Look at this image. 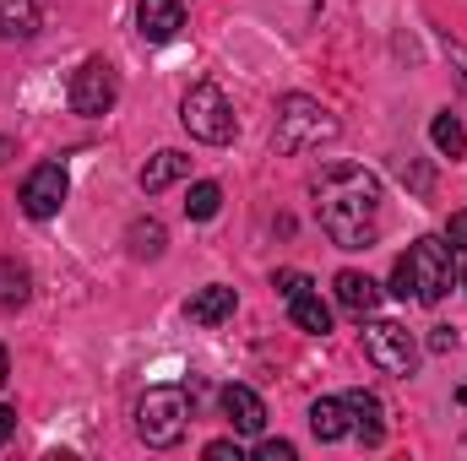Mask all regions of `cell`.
I'll return each instance as SVG.
<instances>
[{
  "label": "cell",
  "instance_id": "6da1fadb",
  "mask_svg": "<svg viewBox=\"0 0 467 461\" xmlns=\"http://www.w3.org/2000/svg\"><path fill=\"white\" fill-rule=\"evenodd\" d=\"M316 212L321 229L337 250H369L380 233V185L375 174L353 169V163H332L316 179Z\"/></svg>",
  "mask_w": 467,
  "mask_h": 461
},
{
  "label": "cell",
  "instance_id": "7a4b0ae2",
  "mask_svg": "<svg viewBox=\"0 0 467 461\" xmlns=\"http://www.w3.org/2000/svg\"><path fill=\"white\" fill-rule=\"evenodd\" d=\"M457 282V261L441 239H419L408 244V255H397L391 266V293L397 299H413V304H441Z\"/></svg>",
  "mask_w": 467,
  "mask_h": 461
},
{
  "label": "cell",
  "instance_id": "3957f363",
  "mask_svg": "<svg viewBox=\"0 0 467 461\" xmlns=\"http://www.w3.org/2000/svg\"><path fill=\"white\" fill-rule=\"evenodd\" d=\"M337 115L321 104V98H305V93H283L277 98V125H272V141H277V152H310V147H321V141H337Z\"/></svg>",
  "mask_w": 467,
  "mask_h": 461
},
{
  "label": "cell",
  "instance_id": "277c9868",
  "mask_svg": "<svg viewBox=\"0 0 467 461\" xmlns=\"http://www.w3.org/2000/svg\"><path fill=\"white\" fill-rule=\"evenodd\" d=\"M191 429V396L180 385H147L136 402V435L152 451H174Z\"/></svg>",
  "mask_w": 467,
  "mask_h": 461
},
{
  "label": "cell",
  "instance_id": "5b68a950",
  "mask_svg": "<svg viewBox=\"0 0 467 461\" xmlns=\"http://www.w3.org/2000/svg\"><path fill=\"white\" fill-rule=\"evenodd\" d=\"M180 119H185V130H191L196 141H207V147H223V141H234V130H239L229 93H223L218 82H196V87L185 93V104H180Z\"/></svg>",
  "mask_w": 467,
  "mask_h": 461
},
{
  "label": "cell",
  "instance_id": "8992f818",
  "mask_svg": "<svg viewBox=\"0 0 467 461\" xmlns=\"http://www.w3.org/2000/svg\"><path fill=\"white\" fill-rule=\"evenodd\" d=\"M364 358H369L380 374L408 380L413 364H419V347L408 337V326H397V321H369V326H364Z\"/></svg>",
  "mask_w": 467,
  "mask_h": 461
},
{
  "label": "cell",
  "instance_id": "52a82bcc",
  "mask_svg": "<svg viewBox=\"0 0 467 461\" xmlns=\"http://www.w3.org/2000/svg\"><path fill=\"white\" fill-rule=\"evenodd\" d=\"M115 98H119L115 66H109L104 55L82 60V66H77V77H71V109H77V115H88V119H99V115H109V109H115Z\"/></svg>",
  "mask_w": 467,
  "mask_h": 461
},
{
  "label": "cell",
  "instance_id": "ba28073f",
  "mask_svg": "<svg viewBox=\"0 0 467 461\" xmlns=\"http://www.w3.org/2000/svg\"><path fill=\"white\" fill-rule=\"evenodd\" d=\"M66 190H71V185H66V169H60V163H38V169L22 179V212L44 223V218H55V212L66 207Z\"/></svg>",
  "mask_w": 467,
  "mask_h": 461
},
{
  "label": "cell",
  "instance_id": "9c48e42d",
  "mask_svg": "<svg viewBox=\"0 0 467 461\" xmlns=\"http://www.w3.org/2000/svg\"><path fill=\"white\" fill-rule=\"evenodd\" d=\"M136 27H141L147 44H169L185 27V11H180V0H141L136 5Z\"/></svg>",
  "mask_w": 467,
  "mask_h": 461
},
{
  "label": "cell",
  "instance_id": "30bf717a",
  "mask_svg": "<svg viewBox=\"0 0 467 461\" xmlns=\"http://www.w3.org/2000/svg\"><path fill=\"white\" fill-rule=\"evenodd\" d=\"M223 418L234 424V435H261L266 429V402L250 385H229L223 391Z\"/></svg>",
  "mask_w": 467,
  "mask_h": 461
},
{
  "label": "cell",
  "instance_id": "8fae6325",
  "mask_svg": "<svg viewBox=\"0 0 467 461\" xmlns=\"http://www.w3.org/2000/svg\"><path fill=\"white\" fill-rule=\"evenodd\" d=\"M343 402H348L353 435H358L364 446H380V440H386V407H380V396H369V391H348Z\"/></svg>",
  "mask_w": 467,
  "mask_h": 461
},
{
  "label": "cell",
  "instance_id": "7c38bea8",
  "mask_svg": "<svg viewBox=\"0 0 467 461\" xmlns=\"http://www.w3.org/2000/svg\"><path fill=\"white\" fill-rule=\"evenodd\" d=\"M234 304H239V293L223 288V282H213V288H202V293L185 304V315H191L196 326H223V321L234 315Z\"/></svg>",
  "mask_w": 467,
  "mask_h": 461
},
{
  "label": "cell",
  "instance_id": "4fadbf2b",
  "mask_svg": "<svg viewBox=\"0 0 467 461\" xmlns=\"http://www.w3.org/2000/svg\"><path fill=\"white\" fill-rule=\"evenodd\" d=\"M191 174V158L185 152H174V147H163V152H152L147 158V169H141V190L147 196H158V190H169L174 179H185Z\"/></svg>",
  "mask_w": 467,
  "mask_h": 461
},
{
  "label": "cell",
  "instance_id": "5bb4252c",
  "mask_svg": "<svg viewBox=\"0 0 467 461\" xmlns=\"http://www.w3.org/2000/svg\"><path fill=\"white\" fill-rule=\"evenodd\" d=\"M337 304L343 310H353V315H369L375 304H380V282L375 277H364V271H337Z\"/></svg>",
  "mask_w": 467,
  "mask_h": 461
},
{
  "label": "cell",
  "instance_id": "9a60e30c",
  "mask_svg": "<svg viewBox=\"0 0 467 461\" xmlns=\"http://www.w3.org/2000/svg\"><path fill=\"white\" fill-rule=\"evenodd\" d=\"M310 429H316V440H343V435H353L348 402H343V396H321V402L310 407Z\"/></svg>",
  "mask_w": 467,
  "mask_h": 461
},
{
  "label": "cell",
  "instance_id": "2e32d148",
  "mask_svg": "<svg viewBox=\"0 0 467 461\" xmlns=\"http://www.w3.org/2000/svg\"><path fill=\"white\" fill-rule=\"evenodd\" d=\"M288 315H294V326H299V332H310V337H327V332H332V310L321 304V293H316V288L294 293V299H288Z\"/></svg>",
  "mask_w": 467,
  "mask_h": 461
},
{
  "label": "cell",
  "instance_id": "e0dca14e",
  "mask_svg": "<svg viewBox=\"0 0 467 461\" xmlns=\"http://www.w3.org/2000/svg\"><path fill=\"white\" fill-rule=\"evenodd\" d=\"M38 27V0H0V38H33Z\"/></svg>",
  "mask_w": 467,
  "mask_h": 461
},
{
  "label": "cell",
  "instance_id": "ac0fdd59",
  "mask_svg": "<svg viewBox=\"0 0 467 461\" xmlns=\"http://www.w3.org/2000/svg\"><path fill=\"white\" fill-rule=\"evenodd\" d=\"M430 141L441 147V158H462V152H467V130H462V119L451 115V109H446V115H435V125H430Z\"/></svg>",
  "mask_w": 467,
  "mask_h": 461
},
{
  "label": "cell",
  "instance_id": "d6986e66",
  "mask_svg": "<svg viewBox=\"0 0 467 461\" xmlns=\"http://www.w3.org/2000/svg\"><path fill=\"white\" fill-rule=\"evenodd\" d=\"M27 304V266L0 261V310H22Z\"/></svg>",
  "mask_w": 467,
  "mask_h": 461
},
{
  "label": "cell",
  "instance_id": "ffe728a7",
  "mask_svg": "<svg viewBox=\"0 0 467 461\" xmlns=\"http://www.w3.org/2000/svg\"><path fill=\"white\" fill-rule=\"evenodd\" d=\"M218 207H223V190H218L213 179H202V185H191V196H185V218H196V223H207V218H218Z\"/></svg>",
  "mask_w": 467,
  "mask_h": 461
},
{
  "label": "cell",
  "instance_id": "44dd1931",
  "mask_svg": "<svg viewBox=\"0 0 467 461\" xmlns=\"http://www.w3.org/2000/svg\"><path fill=\"white\" fill-rule=\"evenodd\" d=\"M130 255L158 261L163 255V223H130Z\"/></svg>",
  "mask_w": 467,
  "mask_h": 461
},
{
  "label": "cell",
  "instance_id": "7402d4cb",
  "mask_svg": "<svg viewBox=\"0 0 467 461\" xmlns=\"http://www.w3.org/2000/svg\"><path fill=\"white\" fill-rule=\"evenodd\" d=\"M446 250H451L457 271L467 277V212H451V223H446Z\"/></svg>",
  "mask_w": 467,
  "mask_h": 461
},
{
  "label": "cell",
  "instance_id": "603a6c76",
  "mask_svg": "<svg viewBox=\"0 0 467 461\" xmlns=\"http://www.w3.org/2000/svg\"><path fill=\"white\" fill-rule=\"evenodd\" d=\"M272 288H277L283 299H294V293H305V288H316V282H310L305 271H277V277H272Z\"/></svg>",
  "mask_w": 467,
  "mask_h": 461
},
{
  "label": "cell",
  "instance_id": "cb8c5ba5",
  "mask_svg": "<svg viewBox=\"0 0 467 461\" xmlns=\"http://www.w3.org/2000/svg\"><path fill=\"white\" fill-rule=\"evenodd\" d=\"M261 461H294V446L288 440H261V451H255Z\"/></svg>",
  "mask_w": 467,
  "mask_h": 461
},
{
  "label": "cell",
  "instance_id": "d4e9b609",
  "mask_svg": "<svg viewBox=\"0 0 467 461\" xmlns=\"http://www.w3.org/2000/svg\"><path fill=\"white\" fill-rule=\"evenodd\" d=\"M207 461H239V440H213L207 446Z\"/></svg>",
  "mask_w": 467,
  "mask_h": 461
},
{
  "label": "cell",
  "instance_id": "484cf974",
  "mask_svg": "<svg viewBox=\"0 0 467 461\" xmlns=\"http://www.w3.org/2000/svg\"><path fill=\"white\" fill-rule=\"evenodd\" d=\"M430 347H435V353H451V347H457V332H451V326H441V332L430 337Z\"/></svg>",
  "mask_w": 467,
  "mask_h": 461
},
{
  "label": "cell",
  "instance_id": "4316f807",
  "mask_svg": "<svg viewBox=\"0 0 467 461\" xmlns=\"http://www.w3.org/2000/svg\"><path fill=\"white\" fill-rule=\"evenodd\" d=\"M11 429H16V413H11V407H0V446L11 440Z\"/></svg>",
  "mask_w": 467,
  "mask_h": 461
},
{
  "label": "cell",
  "instance_id": "83f0119b",
  "mask_svg": "<svg viewBox=\"0 0 467 461\" xmlns=\"http://www.w3.org/2000/svg\"><path fill=\"white\" fill-rule=\"evenodd\" d=\"M446 49H451V60H457V71H462V87H467V49H462V44H446Z\"/></svg>",
  "mask_w": 467,
  "mask_h": 461
},
{
  "label": "cell",
  "instance_id": "f1b7e54d",
  "mask_svg": "<svg viewBox=\"0 0 467 461\" xmlns=\"http://www.w3.org/2000/svg\"><path fill=\"white\" fill-rule=\"evenodd\" d=\"M5 158H16V147H11V136H0V163H5Z\"/></svg>",
  "mask_w": 467,
  "mask_h": 461
},
{
  "label": "cell",
  "instance_id": "f546056e",
  "mask_svg": "<svg viewBox=\"0 0 467 461\" xmlns=\"http://www.w3.org/2000/svg\"><path fill=\"white\" fill-rule=\"evenodd\" d=\"M5 374H11V358H5V347H0V385H5Z\"/></svg>",
  "mask_w": 467,
  "mask_h": 461
},
{
  "label": "cell",
  "instance_id": "4dcf8cb0",
  "mask_svg": "<svg viewBox=\"0 0 467 461\" xmlns=\"http://www.w3.org/2000/svg\"><path fill=\"white\" fill-rule=\"evenodd\" d=\"M457 402H462V407H467V385H462V391H457Z\"/></svg>",
  "mask_w": 467,
  "mask_h": 461
}]
</instances>
